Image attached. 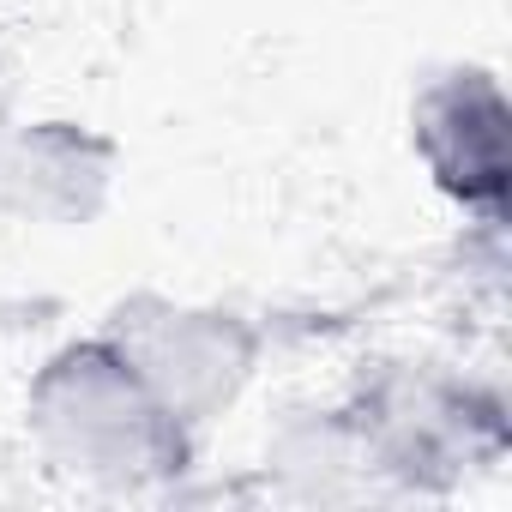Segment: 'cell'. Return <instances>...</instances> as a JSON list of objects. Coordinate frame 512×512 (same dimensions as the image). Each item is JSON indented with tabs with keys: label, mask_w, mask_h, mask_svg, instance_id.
Segmentation results:
<instances>
[{
	"label": "cell",
	"mask_w": 512,
	"mask_h": 512,
	"mask_svg": "<svg viewBox=\"0 0 512 512\" xmlns=\"http://www.w3.org/2000/svg\"><path fill=\"white\" fill-rule=\"evenodd\" d=\"M25 422L49 464L109 488L157 482L193 452V428L163 410V398L139 380L109 332L43 362L25 398Z\"/></svg>",
	"instance_id": "6da1fadb"
},
{
	"label": "cell",
	"mask_w": 512,
	"mask_h": 512,
	"mask_svg": "<svg viewBox=\"0 0 512 512\" xmlns=\"http://www.w3.org/2000/svg\"><path fill=\"white\" fill-rule=\"evenodd\" d=\"M103 332L121 344V356L139 368V380L163 398V410L193 434L205 422H217L241 398L253 368H260V332L229 308L139 296V302L115 308Z\"/></svg>",
	"instance_id": "7a4b0ae2"
},
{
	"label": "cell",
	"mask_w": 512,
	"mask_h": 512,
	"mask_svg": "<svg viewBox=\"0 0 512 512\" xmlns=\"http://www.w3.org/2000/svg\"><path fill=\"white\" fill-rule=\"evenodd\" d=\"M416 157L482 223L506 211V97L494 73L458 67L416 97Z\"/></svg>",
	"instance_id": "3957f363"
},
{
	"label": "cell",
	"mask_w": 512,
	"mask_h": 512,
	"mask_svg": "<svg viewBox=\"0 0 512 512\" xmlns=\"http://www.w3.org/2000/svg\"><path fill=\"white\" fill-rule=\"evenodd\" d=\"M115 181V145L79 121L0 115V211L19 223H85Z\"/></svg>",
	"instance_id": "277c9868"
}]
</instances>
